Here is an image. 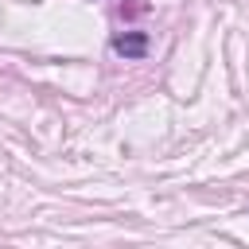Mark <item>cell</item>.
Here are the masks:
<instances>
[{
	"instance_id": "cell-1",
	"label": "cell",
	"mask_w": 249,
	"mask_h": 249,
	"mask_svg": "<svg viewBox=\"0 0 249 249\" xmlns=\"http://www.w3.org/2000/svg\"><path fill=\"white\" fill-rule=\"evenodd\" d=\"M148 47H152L148 31H124V35H117V39H113V51H117L121 58H144V54H148Z\"/></svg>"
}]
</instances>
